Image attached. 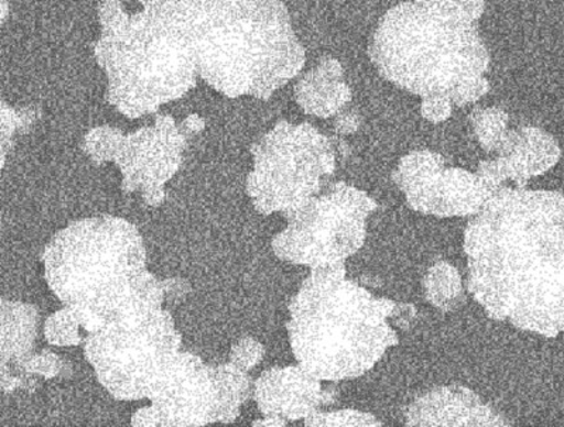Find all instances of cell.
I'll return each instance as SVG.
<instances>
[{"label":"cell","instance_id":"cell-1","mask_svg":"<svg viewBox=\"0 0 564 427\" xmlns=\"http://www.w3.org/2000/svg\"><path fill=\"white\" fill-rule=\"evenodd\" d=\"M468 293L491 319L564 333V194L492 190L465 232Z\"/></svg>","mask_w":564,"mask_h":427},{"label":"cell","instance_id":"cell-2","mask_svg":"<svg viewBox=\"0 0 564 427\" xmlns=\"http://www.w3.org/2000/svg\"><path fill=\"white\" fill-rule=\"evenodd\" d=\"M199 74L229 98L269 99L305 65L281 0H165Z\"/></svg>","mask_w":564,"mask_h":427},{"label":"cell","instance_id":"cell-3","mask_svg":"<svg viewBox=\"0 0 564 427\" xmlns=\"http://www.w3.org/2000/svg\"><path fill=\"white\" fill-rule=\"evenodd\" d=\"M467 10L447 0H412L388 10L370 45L387 80L421 98L442 95L462 108L490 90V54Z\"/></svg>","mask_w":564,"mask_h":427},{"label":"cell","instance_id":"cell-4","mask_svg":"<svg viewBox=\"0 0 564 427\" xmlns=\"http://www.w3.org/2000/svg\"><path fill=\"white\" fill-rule=\"evenodd\" d=\"M43 261L50 288L89 333L118 316L164 303V284L145 269L143 239L128 220H78L50 241Z\"/></svg>","mask_w":564,"mask_h":427},{"label":"cell","instance_id":"cell-5","mask_svg":"<svg viewBox=\"0 0 564 427\" xmlns=\"http://www.w3.org/2000/svg\"><path fill=\"white\" fill-rule=\"evenodd\" d=\"M395 306L347 278L344 264L312 269L290 305L292 353L321 381L357 379L398 343Z\"/></svg>","mask_w":564,"mask_h":427},{"label":"cell","instance_id":"cell-6","mask_svg":"<svg viewBox=\"0 0 564 427\" xmlns=\"http://www.w3.org/2000/svg\"><path fill=\"white\" fill-rule=\"evenodd\" d=\"M140 13H126L122 0H102V36L97 45L108 74V99L130 119L155 113L184 97L199 73L194 50L165 0H141Z\"/></svg>","mask_w":564,"mask_h":427},{"label":"cell","instance_id":"cell-7","mask_svg":"<svg viewBox=\"0 0 564 427\" xmlns=\"http://www.w3.org/2000/svg\"><path fill=\"white\" fill-rule=\"evenodd\" d=\"M181 336L163 308L130 311L90 331L85 357L116 399L148 398L165 365L180 353Z\"/></svg>","mask_w":564,"mask_h":427},{"label":"cell","instance_id":"cell-8","mask_svg":"<svg viewBox=\"0 0 564 427\" xmlns=\"http://www.w3.org/2000/svg\"><path fill=\"white\" fill-rule=\"evenodd\" d=\"M247 194L260 214H289L322 193L336 169L334 144L308 123L280 122L251 150Z\"/></svg>","mask_w":564,"mask_h":427},{"label":"cell","instance_id":"cell-9","mask_svg":"<svg viewBox=\"0 0 564 427\" xmlns=\"http://www.w3.org/2000/svg\"><path fill=\"white\" fill-rule=\"evenodd\" d=\"M377 205L345 183L325 187L301 208L285 214L289 225L273 240L276 258L317 269L344 264L362 248L367 219Z\"/></svg>","mask_w":564,"mask_h":427},{"label":"cell","instance_id":"cell-10","mask_svg":"<svg viewBox=\"0 0 564 427\" xmlns=\"http://www.w3.org/2000/svg\"><path fill=\"white\" fill-rule=\"evenodd\" d=\"M149 408L135 412L133 426H206L219 421L218 366L180 351L151 386Z\"/></svg>","mask_w":564,"mask_h":427},{"label":"cell","instance_id":"cell-11","mask_svg":"<svg viewBox=\"0 0 564 427\" xmlns=\"http://www.w3.org/2000/svg\"><path fill=\"white\" fill-rule=\"evenodd\" d=\"M392 179L412 209L437 218L475 216L492 193L480 175L446 167L442 155L427 150L401 158Z\"/></svg>","mask_w":564,"mask_h":427},{"label":"cell","instance_id":"cell-12","mask_svg":"<svg viewBox=\"0 0 564 427\" xmlns=\"http://www.w3.org/2000/svg\"><path fill=\"white\" fill-rule=\"evenodd\" d=\"M185 134L170 117L123 135L113 161L122 171L126 193L140 190L149 205L163 202L164 185L183 164Z\"/></svg>","mask_w":564,"mask_h":427},{"label":"cell","instance_id":"cell-13","mask_svg":"<svg viewBox=\"0 0 564 427\" xmlns=\"http://www.w3.org/2000/svg\"><path fill=\"white\" fill-rule=\"evenodd\" d=\"M561 147L545 130L523 125L510 130L496 160L482 161L477 174L492 190L511 180L516 187H527L529 179L545 174L561 160Z\"/></svg>","mask_w":564,"mask_h":427},{"label":"cell","instance_id":"cell-14","mask_svg":"<svg viewBox=\"0 0 564 427\" xmlns=\"http://www.w3.org/2000/svg\"><path fill=\"white\" fill-rule=\"evenodd\" d=\"M253 394L261 414L284 420L306 419L327 402L321 380L301 365L265 371Z\"/></svg>","mask_w":564,"mask_h":427},{"label":"cell","instance_id":"cell-15","mask_svg":"<svg viewBox=\"0 0 564 427\" xmlns=\"http://www.w3.org/2000/svg\"><path fill=\"white\" fill-rule=\"evenodd\" d=\"M406 426H510L475 392L460 385L440 386L412 402L405 412Z\"/></svg>","mask_w":564,"mask_h":427},{"label":"cell","instance_id":"cell-16","mask_svg":"<svg viewBox=\"0 0 564 427\" xmlns=\"http://www.w3.org/2000/svg\"><path fill=\"white\" fill-rule=\"evenodd\" d=\"M351 89L344 80V67L332 57L306 74L295 87V98L306 113L326 119L337 117L351 102Z\"/></svg>","mask_w":564,"mask_h":427},{"label":"cell","instance_id":"cell-17","mask_svg":"<svg viewBox=\"0 0 564 427\" xmlns=\"http://www.w3.org/2000/svg\"><path fill=\"white\" fill-rule=\"evenodd\" d=\"M40 315L32 305L2 303V365L32 357Z\"/></svg>","mask_w":564,"mask_h":427},{"label":"cell","instance_id":"cell-18","mask_svg":"<svg viewBox=\"0 0 564 427\" xmlns=\"http://www.w3.org/2000/svg\"><path fill=\"white\" fill-rule=\"evenodd\" d=\"M423 291L427 303L445 311L456 309L465 299L460 273L446 261H437L427 270Z\"/></svg>","mask_w":564,"mask_h":427},{"label":"cell","instance_id":"cell-19","mask_svg":"<svg viewBox=\"0 0 564 427\" xmlns=\"http://www.w3.org/2000/svg\"><path fill=\"white\" fill-rule=\"evenodd\" d=\"M220 386V424H231L238 418L240 408L249 398L251 380L247 371L235 364L218 365Z\"/></svg>","mask_w":564,"mask_h":427},{"label":"cell","instance_id":"cell-20","mask_svg":"<svg viewBox=\"0 0 564 427\" xmlns=\"http://www.w3.org/2000/svg\"><path fill=\"white\" fill-rule=\"evenodd\" d=\"M473 132H475L477 142L488 153L500 150L508 132V122L510 118L498 108L476 109L470 117Z\"/></svg>","mask_w":564,"mask_h":427},{"label":"cell","instance_id":"cell-21","mask_svg":"<svg viewBox=\"0 0 564 427\" xmlns=\"http://www.w3.org/2000/svg\"><path fill=\"white\" fill-rule=\"evenodd\" d=\"M83 324L73 309L67 306L55 311L44 325V336L50 344L54 346H77L83 340L80 336Z\"/></svg>","mask_w":564,"mask_h":427},{"label":"cell","instance_id":"cell-22","mask_svg":"<svg viewBox=\"0 0 564 427\" xmlns=\"http://www.w3.org/2000/svg\"><path fill=\"white\" fill-rule=\"evenodd\" d=\"M123 135L118 129L109 128V125L90 130L84 142L85 153L97 164L113 161Z\"/></svg>","mask_w":564,"mask_h":427},{"label":"cell","instance_id":"cell-23","mask_svg":"<svg viewBox=\"0 0 564 427\" xmlns=\"http://www.w3.org/2000/svg\"><path fill=\"white\" fill-rule=\"evenodd\" d=\"M381 425L376 416L352 409L317 410L305 419V426L311 427H372Z\"/></svg>","mask_w":564,"mask_h":427},{"label":"cell","instance_id":"cell-24","mask_svg":"<svg viewBox=\"0 0 564 427\" xmlns=\"http://www.w3.org/2000/svg\"><path fill=\"white\" fill-rule=\"evenodd\" d=\"M264 353L263 344L254 339L245 338L239 340L231 349L230 363L249 373L263 360Z\"/></svg>","mask_w":564,"mask_h":427},{"label":"cell","instance_id":"cell-25","mask_svg":"<svg viewBox=\"0 0 564 427\" xmlns=\"http://www.w3.org/2000/svg\"><path fill=\"white\" fill-rule=\"evenodd\" d=\"M453 102L442 95H433V97L422 98L421 114L431 123H442L451 118Z\"/></svg>","mask_w":564,"mask_h":427},{"label":"cell","instance_id":"cell-26","mask_svg":"<svg viewBox=\"0 0 564 427\" xmlns=\"http://www.w3.org/2000/svg\"><path fill=\"white\" fill-rule=\"evenodd\" d=\"M23 366L28 370V373L42 374L50 379V376L62 373L63 361L59 360L58 355L50 353V351H43V353L30 357Z\"/></svg>","mask_w":564,"mask_h":427},{"label":"cell","instance_id":"cell-27","mask_svg":"<svg viewBox=\"0 0 564 427\" xmlns=\"http://www.w3.org/2000/svg\"><path fill=\"white\" fill-rule=\"evenodd\" d=\"M360 125L361 117L359 113L352 112V110H344V112L337 114L335 120L336 132L341 135L356 133Z\"/></svg>","mask_w":564,"mask_h":427},{"label":"cell","instance_id":"cell-28","mask_svg":"<svg viewBox=\"0 0 564 427\" xmlns=\"http://www.w3.org/2000/svg\"><path fill=\"white\" fill-rule=\"evenodd\" d=\"M392 318H397V325H411V319H415V309L411 305H397Z\"/></svg>","mask_w":564,"mask_h":427},{"label":"cell","instance_id":"cell-29","mask_svg":"<svg viewBox=\"0 0 564 427\" xmlns=\"http://www.w3.org/2000/svg\"><path fill=\"white\" fill-rule=\"evenodd\" d=\"M254 426H285L286 420L276 418V416H265L263 420H257Z\"/></svg>","mask_w":564,"mask_h":427}]
</instances>
